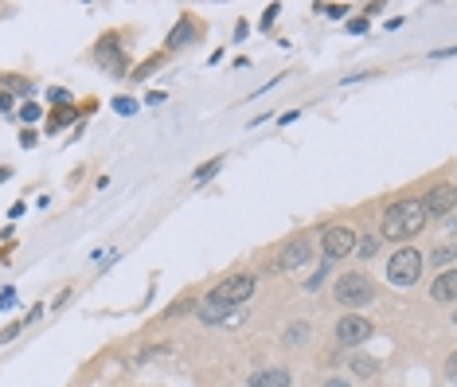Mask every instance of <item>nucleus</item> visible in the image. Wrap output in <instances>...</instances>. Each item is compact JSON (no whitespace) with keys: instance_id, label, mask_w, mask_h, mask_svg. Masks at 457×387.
<instances>
[{"instance_id":"2eb2a0df","label":"nucleus","mask_w":457,"mask_h":387,"mask_svg":"<svg viewBox=\"0 0 457 387\" xmlns=\"http://www.w3.org/2000/svg\"><path fill=\"white\" fill-rule=\"evenodd\" d=\"M379 235H372V231H368V235H356V247H352V251L360 254L363 262H368V258H375V251H379Z\"/></svg>"},{"instance_id":"423d86ee","label":"nucleus","mask_w":457,"mask_h":387,"mask_svg":"<svg viewBox=\"0 0 457 387\" xmlns=\"http://www.w3.org/2000/svg\"><path fill=\"white\" fill-rule=\"evenodd\" d=\"M352 247H356V231L344 227V223L321 231V254H325V262H337V258L352 254Z\"/></svg>"},{"instance_id":"bb28decb","label":"nucleus","mask_w":457,"mask_h":387,"mask_svg":"<svg viewBox=\"0 0 457 387\" xmlns=\"http://www.w3.org/2000/svg\"><path fill=\"white\" fill-rule=\"evenodd\" d=\"M20 141H24V149H32V145H36V134H32V129H24V134H20Z\"/></svg>"},{"instance_id":"4468645a","label":"nucleus","mask_w":457,"mask_h":387,"mask_svg":"<svg viewBox=\"0 0 457 387\" xmlns=\"http://www.w3.org/2000/svg\"><path fill=\"white\" fill-rule=\"evenodd\" d=\"M309 337H313V325H309V321H293L281 340H286L289 348H301V344H309Z\"/></svg>"},{"instance_id":"cd10ccee","label":"nucleus","mask_w":457,"mask_h":387,"mask_svg":"<svg viewBox=\"0 0 457 387\" xmlns=\"http://www.w3.org/2000/svg\"><path fill=\"white\" fill-rule=\"evenodd\" d=\"M0 109H12V94H8V90L0 94Z\"/></svg>"},{"instance_id":"9d476101","label":"nucleus","mask_w":457,"mask_h":387,"mask_svg":"<svg viewBox=\"0 0 457 387\" xmlns=\"http://www.w3.org/2000/svg\"><path fill=\"white\" fill-rule=\"evenodd\" d=\"M195 313H200V321H204V325H219V321H231L239 309H227V305H219V302H211V297H204V302H195Z\"/></svg>"},{"instance_id":"a211bd4d","label":"nucleus","mask_w":457,"mask_h":387,"mask_svg":"<svg viewBox=\"0 0 457 387\" xmlns=\"http://www.w3.org/2000/svg\"><path fill=\"white\" fill-rule=\"evenodd\" d=\"M192 309H195V297H184V302H172L164 309V317H184V313H192Z\"/></svg>"},{"instance_id":"7ed1b4c3","label":"nucleus","mask_w":457,"mask_h":387,"mask_svg":"<svg viewBox=\"0 0 457 387\" xmlns=\"http://www.w3.org/2000/svg\"><path fill=\"white\" fill-rule=\"evenodd\" d=\"M422 278V254L414 247H398L391 258H387V282L398 286V290H407L414 282Z\"/></svg>"},{"instance_id":"f257e3e1","label":"nucleus","mask_w":457,"mask_h":387,"mask_svg":"<svg viewBox=\"0 0 457 387\" xmlns=\"http://www.w3.org/2000/svg\"><path fill=\"white\" fill-rule=\"evenodd\" d=\"M422 227H426V211H422V200H395V204L383 211V227H379V239L410 242L414 235H422Z\"/></svg>"},{"instance_id":"39448f33","label":"nucleus","mask_w":457,"mask_h":387,"mask_svg":"<svg viewBox=\"0 0 457 387\" xmlns=\"http://www.w3.org/2000/svg\"><path fill=\"white\" fill-rule=\"evenodd\" d=\"M251 293H254V274H227L207 297L219 305H227V309H242Z\"/></svg>"},{"instance_id":"b1692460","label":"nucleus","mask_w":457,"mask_h":387,"mask_svg":"<svg viewBox=\"0 0 457 387\" xmlns=\"http://www.w3.org/2000/svg\"><path fill=\"white\" fill-rule=\"evenodd\" d=\"M281 12V8H277V4H270V8H266V16H262V28H274V16Z\"/></svg>"},{"instance_id":"f03ea898","label":"nucleus","mask_w":457,"mask_h":387,"mask_svg":"<svg viewBox=\"0 0 457 387\" xmlns=\"http://www.w3.org/2000/svg\"><path fill=\"white\" fill-rule=\"evenodd\" d=\"M340 305H348V309H360V305H372L375 302V282L360 270H352V274H340L337 278V290H332Z\"/></svg>"},{"instance_id":"f8f14e48","label":"nucleus","mask_w":457,"mask_h":387,"mask_svg":"<svg viewBox=\"0 0 457 387\" xmlns=\"http://www.w3.org/2000/svg\"><path fill=\"white\" fill-rule=\"evenodd\" d=\"M246 387H289V372L286 368H262V372L251 375Z\"/></svg>"},{"instance_id":"a878e982","label":"nucleus","mask_w":457,"mask_h":387,"mask_svg":"<svg viewBox=\"0 0 457 387\" xmlns=\"http://www.w3.org/2000/svg\"><path fill=\"white\" fill-rule=\"evenodd\" d=\"M325 274H328V266H317V274H313V278H309V290H317V286H321V278H325Z\"/></svg>"},{"instance_id":"1a4fd4ad","label":"nucleus","mask_w":457,"mask_h":387,"mask_svg":"<svg viewBox=\"0 0 457 387\" xmlns=\"http://www.w3.org/2000/svg\"><path fill=\"white\" fill-rule=\"evenodd\" d=\"M94 59H98V67L102 71H109V74H125V51L121 48H114V39H102V48H94Z\"/></svg>"},{"instance_id":"aec40b11","label":"nucleus","mask_w":457,"mask_h":387,"mask_svg":"<svg viewBox=\"0 0 457 387\" xmlns=\"http://www.w3.org/2000/svg\"><path fill=\"white\" fill-rule=\"evenodd\" d=\"M114 109H118L121 118H133V114H137V102H133V98H114Z\"/></svg>"},{"instance_id":"f3484780","label":"nucleus","mask_w":457,"mask_h":387,"mask_svg":"<svg viewBox=\"0 0 457 387\" xmlns=\"http://www.w3.org/2000/svg\"><path fill=\"white\" fill-rule=\"evenodd\" d=\"M219 169H223V157H215V160H207V165H200L192 180H195V184H204V180H211V176H215Z\"/></svg>"},{"instance_id":"393cba45","label":"nucleus","mask_w":457,"mask_h":387,"mask_svg":"<svg viewBox=\"0 0 457 387\" xmlns=\"http://www.w3.org/2000/svg\"><path fill=\"white\" fill-rule=\"evenodd\" d=\"M348 32H352V36H363V32H368V20H352Z\"/></svg>"},{"instance_id":"412c9836","label":"nucleus","mask_w":457,"mask_h":387,"mask_svg":"<svg viewBox=\"0 0 457 387\" xmlns=\"http://www.w3.org/2000/svg\"><path fill=\"white\" fill-rule=\"evenodd\" d=\"M71 118H74L71 109H67V114H51V121H47V125H51V134H55V129H63V125H67Z\"/></svg>"},{"instance_id":"4be33fe9","label":"nucleus","mask_w":457,"mask_h":387,"mask_svg":"<svg viewBox=\"0 0 457 387\" xmlns=\"http://www.w3.org/2000/svg\"><path fill=\"white\" fill-rule=\"evenodd\" d=\"M20 118H24V121H36V118H39V106H36V102H24V109H20Z\"/></svg>"},{"instance_id":"dca6fc26","label":"nucleus","mask_w":457,"mask_h":387,"mask_svg":"<svg viewBox=\"0 0 457 387\" xmlns=\"http://www.w3.org/2000/svg\"><path fill=\"white\" fill-rule=\"evenodd\" d=\"M348 368H352L356 375H360V379H368V375H375V372H379V360H372V356H352V360H348Z\"/></svg>"},{"instance_id":"c85d7f7f","label":"nucleus","mask_w":457,"mask_h":387,"mask_svg":"<svg viewBox=\"0 0 457 387\" xmlns=\"http://www.w3.org/2000/svg\"><path fill=\"white\" fill-rule=\"evenodd\" d=\"M325 387H352V384H348V379H328Z\"/></svg>"},{"instance_id":"5701e85b","label":"nucleus","mask_w":457,"mask_h":387,"mask_svg":"<svg viewBox=\"0 0 457 387\" xmlns=\"http://www.w3.org/2000/svg\"><path fill=\"white\" fill-rule=\"evenodd\" d=\"M20 328H24V325H8L4 333H0V344H8L12 337H20Z\"/></svg>"},{"instance_id":"9b49d317","label":"nucleus","mask_w":457,"mask_h":387,"mask_svg":"<svg viewBox=\"0 0 457 387\" xmlns=\"http://www.w3.org/2000/svg\"><path fill=\"white\" fill-rule=\"evenodd\" d=\"M454 293H457V270H445V274H438V278H434V286H430V297H434V302L449 305V302H454Z\"/></svg>"},{"instance_id":"0eeeda50","label":"nucleus","mask_w":457,"mask_h":387,"mask_svg":"<svg viewBox=\"0 0 457 387\" xmlns=\"http://www.w3.org/2000/svg\"><path fill=\"white\" fill-rule=\"evenodd\" d=\"M372 333H375V325L368 321V317L348 313V317H340V321H337V344H344V348L368 344V340H372Z\"/></svg>"},{"instance_id":"6e6552de","label":"nucleus","mask_w":457,"mask_h":387,"mask_svg":"<svg viewBox=\"0 0 457 387\" xmlns=\"http://www.w3.org/2000/svg\"><path fill=\"white\" fill-rule=\"evenodd\" d=\"M454 200H457V192H454V184H449V180L434 184L430 196L422 200V211H426V219H430V216H454Z\"/></svg>"},{"instance_id":"6ab92c4d","label":"nucleus","mask_w":457,"mask_h":387,"mask_svg":"<svg viewBox=\"0 0 457 387\" xmlns=\"http://www.w3.org/2000/svg\"><path fill=\"white\" fill-rule=\"evenodd\" d=\"M434 266H454V247H438V251L430 254Z\"/></svg>"},{"instance_id":"ddd939ff","label":"nucleus","mask_w":457,"mask_h":387,"mask_svg":"<svg viewBox=\"0 0 457 387\" xmlns=\"http://www.w3.org/2000/svg\"><path fill=\"white\" fill-rule=\"evenodd\" d=\"M195 39V24H192V16H180V24L172 28L169 32V43H164V48L169 51H180L184 43H192Z\"/></svg>"},{"instance_id":"20e7f679","label":"nucleus","mask_w":457,"mask_h":387,"mask_svg":"<svg viewBox=\"0 0 457 387\" xmlns=\"http://www.w3.org/2000/svg\"><path fill=\"white\" fill-rule=\"evenodd\" d=\"M313 262V239L309 235H293V239L277 251L274 266H270V274H289V270H301Z\"/></svg>"}]
</instances>
